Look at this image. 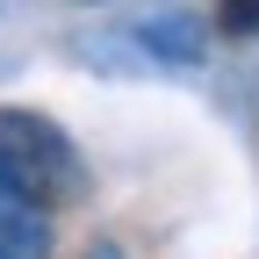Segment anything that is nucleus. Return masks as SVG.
Masks as SVG:
<instances>
[{"mask_svg": "<svg viewBox=\"0 0 259 259\" xmlns=\"http://www.w3.org/2000/svg\"><path fill=\"white\" fill-rule=\"evenodd\" d=\"M0 194L29 209H65L87 194V158L65 130L36 108H0Z\"/></svg>", "mask_w": 259, "mask_h": 259, "instance_id": "obj_1", "label": "nucleus"}, {"mask_svg": "<svg viewBox=\"0 0 259 259\" xmlns=\"http://www.w3.org/2000/svg\"><path fill=\"white\" fill-rule=\"evenodd\" d=\"M0 259H51V223L44 209L0 194Z\"/></svg>", "mask_w": 259, "mask_h": 259, "instance_id": "obj_2", "label": "nucleus"}, {"mask_svg": "<svg viewBox=\"0 0 259 259\" xmlns=\"http://www.w3.org/2000/svg\"><path fill=\"white\" fill-rule=\"evenodd\" d=\"M137 36H144L151 51H166L173 65H194V58H202V29H194V22H180V15H166V22H144Z\"/></svg>", "mask_w": 259, "mask_h": 259, "instance_id": "obj_3", "label": "nucleus"}, {"mask_svg": "<svg viewBox=\"0 0 259 259\" xmlns=\"http://www.w3.org/2000/svg\"><path fill=\"white\" fill-rule=\"evenodd\" d=\"M216 29H223V36H259V0H223Z\"/></svg>", "mask_w": 259, "mask_h": 259, "instance_id": "obj_4", "label": "nucleus"}]
</instances>
